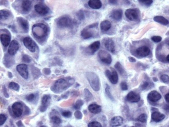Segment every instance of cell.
<instances>
[{"label": "cell", "mask_w": 169, "mask_h": 127, "mask_svg": "<svg viewBox=\"0 0 169 127\" xmlns=\"http://www.w3.org/2000/svg\"><path fill=\"white\" fill-rule=\"evenodd\" d=\"M32 33L38 42H43L48 38L50 33L48 26L43 23L35 24L32 28Z\"/></svg>", "instance_id": "cell-1"}, {"label": "cell", "mask_w": 169, "mask_h": 127, "mask_svg": "<svg viewBox=\"0 0 169 127\" xmlns=\"http://www.w3.org/2000/svg\"><path fill=\"white\" fill-rule=\"evenodd\" d=\"M74 83V79L71 77L61 78L56 81L51 87V90L56 94H60L69 89Z\"/></svg>", "instance_id": "cell-2"}, {"label": "cell", "mask_w": 169, "mask_h": 127, "mask_svg": "<svg viewBox=\"0 0 169 127\" xmlns=\"http://www.w3.org/2000/svg\"><path fill=\"white\" fill-rule=\"evenodd\" d=\"M57 26L60 29H73L78 25V22L68 15H63L58 18L56 22Z\"/></svg>", "instance_id": "cell-3"}, {"label": "cell", "mask_w": 169, "mask_h": 127, "mask_svg": "<svg viewBox=\"0 0 169 127\" xmlns=\"http://www.w3.org/2000/svg\"><path fill=\"white\" fill-rule=\"evenodd\" d=\"M86 77L93 90L95 91H99L100 85L98 75L94 72H87L86 73Z\"/></svg>", "instance_id": "cell-4"}, {"label": "cell", "mask_w": 169, "mask_h": 127, "mask_svg": "<svg viewBox=\"0 0 169 127\" xmlns=\"http://www.w3.org/2000/svg\"><path fill=\"white\" fill-rule=\"evenodd\" d=\"M98 25V23H95L85 27L81 31L80 35L81 37L85 39H89L93 37L94 36L93 29L97 28Z\"/></svg>", "instance_id": "cell-5"}, {"label": "cell", "mask_w": 169, "mask_h": 127, "mask_svg": "<svg viewBox=\"0 0 169 127\" xmlns=\"http://www.w3.org/2000/svg\"><path fill=\"white\" fill-rule=\"evenodd\" d=\"M125 15L129 21H137L140 19V10L137 8L129 9L125 11Z\"/></svg>", "instance_id": "cell-6"}, {"label": "cell", "mask_w": 169, "mask_h": 127, "mask_svg": "<svg viewBox=\"0 0 169 127\" xmlns=\"http://www.w3.org/2000/svg\"><path fill=\"white\" fill-rule=\"evenodd\" d=\"M150 53L151 50L150 48L145 45L139 46L135 51V54L138 58H143L147 57L150 54Z\"/></svg>", "instance_id": "cell-7"}, {"label": "cell", "mask_w": 169, "mask_h": 127, "mask_svg": "<svg viewBox=\"0 0 169 127\" xmlns=\"http://www.w3.org/2000/svg\"><path fill=\"white\" fill-rule=\"evenodd\" d=\"M23 43L25 47L30 52L34 53L38 48L37 45L35 41L29 37H26L23 39Z\"/></svg>", "instance_id": "cell-8"}, {"label": "cell", "mask_w": 169, "mask_h": 127, "mask_svg": "<svg viewBox=\"0 0 169 127\" xmlns=\"http://www.w3.org/2000/svg\"><path fill=\"white\" fill-rule=\"evenodd\" d=\"M98 57L102 63L109 65L112 62V58L111 55L104 50H101L98 52Z\"/></svg>", "instance_id": "cell-9"}, {"label": "cell", "mask_w": 169, "mask_h": 127, "mask_svg": "<svg viewBox=\"0 0 169 127\" xmlns=\"http://www.w3.org/2000/svg\"><path fill=\"white\" fill-rule=\"evenodd\" d=\"M17 23L23 33H28L29 31V23L28 21L21 17H17Z\"/></svg>", "instance_id": "cell-10"}, {"label": "cell", "mask_w": 169, "mask_h": 127, "mask_svg": "<svg viewBox=\"0 0 169 127\" xmlns=\"http://www.w3.org/2000/svg\"><path fill=\"white\" fill-rule=\"evenodd\" d=\"M111 70H106L105 74L111 83L113 84H116L119 81L118 73L113 68H111Z\"/></svg>", "instance_id": "cell-11"}, {"label": "cell", "mask_w": 169, "mask_h": 127, "mask_svg": "<svg viewBox=\"0 0 169 127\" xmlns=\"http://www.w3.org/2000/svg\"><path fill=\"white\" fill-rule=\"evenodd\" d=\"M12 36L8 30L5 29L4 33L0 34V41L4 47H7L11 42Z\"/></svg>", "instance_id": "cell-12"}, {"label": "cell", "mask_w": 169, "mask_h": 127, "mask_svg": "<svg viewBox=\"0 0 169 127\" xmlns=\"http://www.w3.org/2000/svg\"><path fill=\"white\" fill-rule=\"evenodd\" d=\"M17 70L22 77L27 80L28 78L29 72L28 67L26 64H18L16 67Z\"/></svg>", "instance_id": "cell-13"}, {"label": "cell", "mask_w": 169, "mask_h": 127, "mask_svg": "<svg viewBox=\"0 0 169 127\" xmlns=\"http://www.w3.org/2000/svg\"><path fill=\"white\" fill-rule=\"evenodd\" d=\"M35 11L38 15L45 16L48 15L50 12V8L43 3H38L34 6Z\"/></svg>", "instance_id": "cell-14"}, {"label": "cell", "mask_w": 169, "mask_h": 127, "mask_svg": "<svg viewBox=\"0 0 169 127\" xmlns=\"http://www.w3.org/2000/svg\"><path fill=\"white\" fill-rule=\"evenodd\" d=\"M21 1L20 6L21 12L23 14H28L32 9V2L31 1L28 0H25Z\"/></svg>", "instance_id": "cell-15"}, {"label": "cell", "mask_w": 169, "mask_h": 127, "mask_svg": "<svg viewBox=\"0 0 169 127\" xmlns=\"http://www.w3.org/2000/svg\"><path fill=\"white\" fill-rule=\"evenodd\" d=\"M103 45L110 52L114 53L115 51V45L114 42L112 39L110 38L106 37L103 39Z\"/></svg>", "instance_id": "cell-16"}, {"label": "cell", "mask_w": 169, "mask_h": 127, "mask_svg": "<svg viewBox=\"0 0 169 127\" xmlns=\"http://www.w3.org/2000/svg\"><path fill=\"white\" fill-rule=\"evenodd\" d=\"M100 42L99 41H95L89 45L85 49V52L89 55H93L94 53L99 50L100 47Z\"/></svg>", "instance_id": "cell-17"}, {"label": "cell", "mask_w": 169, "mask_h": 127, "mask_svg": "<svg viewBox=\"0 0 169 127\" xmlns=\"http://www.w3.org/2000/svg\"><path fill=\"white\" fill-rule=\"evenodd\" d=\"M51 100L50 96L48 95H44L42 99V104L39 108V110L42 112H44L48 109Z\"/></svg>", "instance_id": "cell-18"}, {"label": "cell", "mask_w": 169, "mask_h": 127, "mask_svg": "<svg viewBox=\"0 0 169 127\" xmlns=\"http://www.w3.org/2000/svg\"><path fill=\"white\" fill-rule=\"evenodd\" d=\"M12 109L14 115L17 117H20L22 115L23 106L20 102H16L14 103L12 105Z\"/></svg>", "instance_id": "cell-19"}, {"label": "cell", "mask_w": 169, "mask_h": 127, "mask_svg": "<svg viewBox=\"0 0 169 127\" xmlns=\"http://www.w3.org/2000/svg\"><path fill=\"white\" fill-rule=\"evenodd\" d=\"M19 47L20 44L19 42L17 40L14 39L9 44V47L8 49V53L10 55L14 56L18 51Z\"/></svg>", "instance_id": "cell-20"}, {"label": "cell", "mask_w": 169, "mask_h": 127, "mask_svg": "<svg viewBox=\"0 0 169 127\" xmlns=\"http://www.w3.org/2000/svg\"><path fill=\"white\" fill-rule=\"evenodd\" d=\"M3 62L6 68H10L15 64V61L13 56L10 55L9 53H6L3 57Z\"/></svg>", "instance_id": "cell-21"}, {"label": "cell", "mask_w": 169, "mask_h": 127, "mask_svg": "<svg viewBox=\"0 0 169 127\" xmlns=\"http://www.w3.org/2000/svg\"><path fill=\"white\" fill-rule=\"evenodd\" d=\"M123 14V12L121 9H113L110 13L109 17L115 21H119L122 18Z\"/></svg>", "instance_id": "cell-22"}, {"label": "cell", "mask_w": 169, "mask_h": 127, "mask_svg": "<svg viewBox=\"0 0 169 127\" xmlns=\"http://www.w3.org/2000/svg\"><path fill=\"white\" fill-rule=\"evenodd\" d=\"M12 15L11 11L7 9L0 10V21L6 22L12 18Z\"/></svg>", "instance_id": "cell-23"}, {"label": "cell", "mask_w": 169, "mask_h": 127, "mask_svg": "<svg viewBox=\"0 0 169 127\" xmlns=\"http://www.w3.org/2000/svg\"><path fill=\"white\" fill-rule=\"evenodd\" d=\"M126 99L129 102L137 103L140 101L141 96L138 93L134 91H131L127 95Z\"/></svg>", "instance_id": "cell-24"}, {"label": "cell", "mask_w": 169, "mask_h": 127, "mask_svg": "<svg viewBox=\"0 0 169 127\" xmlns=\"http://www.w3.org/2000/svg\"><path fill=\"white\" fill-rule=\"evenodd\" d=\"M148 99L152 102H156L161 99L162 96L156 91H152L148 95Z\"/></svg>", "instance_id": "cell-25"}, {"label": "cell", "mask_w": 169, "mask_h": 127, "mask_svg": "<svg viewBox=\"0 0 169 127\" xmlns=\"http://www.w3.org/2000/svg\"><path fill=\"white\" fill-rule=\"evenodd\" d=\"M145 80H144L142 82L141 85V86H140L142 90H148V89L152 88L153 86H154V84L150 82L149 78L148 76L145 75Z\"/></svg>", "instance_id": "cell-26"}, {"label": "cell", "mask_w": 169, "mask_h": 127, "mask_svg": "<svg viewBox=\"0 0 169 127\" xmlns=\"http://www.w3.org/2000/svg\"><path fill=\"white\" fill-rule=\"evenodd\" d=\"M123 119L121 116H115L113 117L110 121V126L111 127L119 126L122 125Z\"/></svg>", "instance_id": "cell-27"}, {"label": "cell", "mask_w": 169, "mask_h": 127, "mask_svg": "<svg viewBox=\"0 0 169 127\" xmlns=\"http://www.w3.org/2000/svg\"><path fill=\"white\" fill-rule=\"evenodd\" d=\"M88 5L92 9H99L102 7V4L99 0H90L88 2Z\"/></svg>", "instance_id": "cell-28"}, {"label": "cell", "mask_w": 169, "mask_h": 127, "mask_svg": "<svg viewBox=\"0 0 169 127\" xmlns=\"http://www.w3.org/2000/svg\"><path fill=\"white\" fill-rule=\"evenodd\" d=\"M165 118V115L158 112H155L151 114V119L155 122H160Z\"/></svg>", "instance_id": "cell-29"}, {"label": "cell", "mask_w": 169, "mask_h": 127, "mask_svg": "<svg viewBox=\"0 0 169 127\" xmlns=\"http://www.w3.org/2000/svg\"><path fill=\"white\" fill-rule=\"evenodd\" d=\"M88 108L89 112L93 114H98L101 111V107L97 104H93L90 105Z\"/></svg>", "instance_id": "cell-30"}, {"label": "cell", "mask_w": 169, "mask_h": 127, "mask_svg": "<svg viewBox=\"0 0 169 127\" xmlns=\"http://www.w3.org/2000/svg\"><path fill=\"white\" fill-rule=\"evenodd\" d=\"M100 27L101 31L105 32L108 31L111 29L112 25L110 21L107 20H105L101 23Z\"/></svg>", "instance_id": "cell-31"}, {"label": "cell", "mask_w": 169, "mask_h": 127, "mask_svg": "<svg viewBox=\"0 0 169 127\" xmlns=\"http://www.w3.org/2000/svg\"><path fill=\"white\" fill-rule=\"evenodd\" d=\"M115 69L118 71V72L120 74L121 76L123 77H125L127 76V72L125 71L124 68L123 67L120 62H119V61L116 62L115 65Z\"/></svg>", "instance_id": "cell-32"}, {"label": "cell", "mask_w": 169, "mask_h": 127, "mask_svg": "<svg viewBox=\"0 0 169 127\" xmlns=\"http://www.w3.org/2000/svg\"><path fill=\"white\" fill-rule=\"evenodd\" d=\"M154 21L163 25H167L169 24L168 20L162 16H156L154 17Z\"/></svg>", "instance_id": "cell-33"}, {"label": "cell", "mask_w": 169, "mask_h": 127, "mask_svg": "<svg viewBox=\"0 0 169 127\" xmlns=\"http://www.w3.org/2000/svg\"><path fill=\"white\" fill-rule=\"evenodd\" d=\"M32 74L34 78H38L41 76V73L40 70L38 68H36L34 66H32L31 68Z\"/></svg>", "instance_id": "cell-34"}, {"label": "cell", "mask_w": 169, "mask_h": 127, "mask_svg": "<svg viewBox=\"0 0 169 127\" xmlns=\"http://www.w3.org/2000/svg\"><path fill=\"white\" fill-rule=\"evenodd\" d=\"M84 96L85 99L86 101H88L92 100L93 99V95L91 94L89 90L87 89H84Z\"/></svg>", "instance_id": "cell-35"}, {"label": "cell", "mask_w": 169, "mask_h": 127, "mask_svg": "<svg viewBox=\"0 0 169 127\" xmlns=\"http://www.w3.org/2000/svg\"><path fill=\"white\" fill-rule=\"evenodd\" d=\"M76 16L80 21H84L85 18V11L82 9H80L76 13Z\"/></svg>", "instance_id": "cell-36"}, {"label": "cell", "mask_w": 169, "mask_h": 127, "mask_svg": "<svg viewBox=\"0 0 169 127\" xmlns=\"http://www.w3.org/2000/svg\"><path fill=\"white\" fill-rule=\"evenodd\" d=\"M9 88L11 90L15 91H19L20 89V85L15 82H11L9 85Z\"/></svg>", "instance_id": "cell-37"}, {"label": "cell", "mask_w": 169, "mask_h": 127, "mask_svg": "<svg viewBox=\"0 0 169 127\" xmlns=\"http://www.w3.org/2000/svg\"><path fill=\"white\" fill-rule=\"evenodd\" d=\"M31 61H32L31 58L28 55L25 54L23 55L22 56V61L24 63V64L30 63L31 62Z\"/></svg>", "instance_id": "cell-38"}, {"label": "cell", "mask_w": 169, "mask_h": 127, "mask_svg": "<svg viewBox=\"0 0 169 127\" xmlns=\"http://www.w3.org/2000/svg\"><path fill=\"white\" fill-rule=\"evenodd\" d=\"M50 120L52 122L55 124H60L62 122L61 119L57 116H52L50 117Z\"/></svg>", "instance_id": "cell-39"}, {"label": "cell", "mask_w": 169, "mask_h": 127, "mask_svg": "<svg viewBox=\"0 0 169 127\" xmlns=\"http://www.w3.org/2000/svg\"><path fill=\"white\" fill-rule=\"evenodd\" d=\"M147 119H148V116L145 114H141L138 116L137 118V120L141 122H142V123H145L147 121Z\"/></svg>", "instance_id": "cell-40"}, {"label": "cell", "mask_w": 169, "mask_h": 127, "mask_svg": "<svg viewBox=\"0 0 169 127\" xmlns=\"http://www.w3.org/2000/svg\"><path fill=\"white\" fill-rule=\"evenodd\" d=\"M84 104V103L83 100H79L75 103V104L74 106V108L76 110H78L81 108V107Z\"/></svg>", "instance_id": "cell-41"}, {"label": "cell", "mask_w": 169, "mask_h": 127, "mask_svg": "<svg viewBox=\"0 0 169 127\" xmlns=\"http://www.w3.org/2000/svg\"><path fill=\"white\" fill-rule=\"evenodd\" d=\"M138 2H139L141 5L146 6V7H149V6H151V4L153 3V1H152V0H150V1L139 0V1H138Z\"/></svg>", "instance_id": "cell-42"}, {"label": "cell", "mask_w": 169, "mask_h": 127, "mask_svg": "<svg viewBox=\"0 0 169 127\" xmlns=\"http://www.w3.org/2000/svg\"><path fill=\"white\" fill-rule=\"evenodd\" d=\"M105 93L107 95V97L111 100H114L113 97L112 96V94H111V92L110 91V87L108 84H106V86L105 88Z\"/></svg>", "instance_id": "cell-43"}, {"label": "cell", "mask_w": 169, "mask_h": 127, "mask_svg": "<svg viewBox=\"0 0 169 127\" xmlns=\"http://www.w3.org/2000/svg\"><path fill=\"white\" fill-rule=\"evenodd\" d=\"M160 80L165 84H168L169 82V76L166 74H163L160 76Z\"/></svg>", "instance_id": "cell-44"}, {"label": "cell", "mask_w": 169, "mask_h": 127, "mask_svg": "<svg viewBox=\"0 0 169 127\" xmlns=\"http://www.w3.org/2000/svg\"><path fill=\"white\" fill-rule=\"evenodd\" d=\"M88 127H102L101 124L98 122H92L88 124Z\"/></svg>", "instance_id": "cell-45"}, {"label": "cell", "mask_w": 169, "mask_h": 127, "mask_svg": "<svg viewBox=\"0 0 169 127\" xmlns=\"http://www.w3.org/2000/svg\"><path fill=\"white\" fill-rule=\"evenodd\" d=\"M151 39L155 43H158L162 41V37L160 36H154L151 37Z\"/></svg>", "instance_id": "cell-46"}, {"label": "cell", "mask_w": 169, "mask_h": 127, "mask_svg": "<svg viewBox=\"0 0 169 127\" xmlns=\"http://www.w3.org/2000/svg\"><path fill=\"white\" fill-rule=\"evenodd\" d=\"M7 117L3 114H0V126H2L6 122Z\"/></svg>", "instance_id": "cell-47"}, {"label": "cell", "mask_w": 169, "mask_h": 127, "mask_svg": "<svg viewBox=\"0 0 169 127\" xmlns=\"http://www.w3.org/2000/svg\"><path fill=\"white\" fill-rule=\"evenodd\" d=\"M35 97V95L34 94L31 93V94L27 95L25 98L27 100V101H29V102H31L34 99Z\"/></svg>", "instance_id": "cell-48"}, {"label": "cell", "mask_w": 169, "mask_h": 127, "mask_svg": "<svg viewBox=\"0 0 169 127\" xmlns=\"http://www.w3.org/2000/svg\"><path fill=\"white\" fill-rule=\"evenodd\" d=\"M74 115L75 118H77L78 120H80L82 119V117H83V114H82V113L79 110H77L75 112Z\"/></svg>", "instance_id": "cell-49"}, {"label": "cell", "mask_w": 169, "mask_h": 127, "mask_svg": "<svg viewBox=\"0 0 169 127\" xmlns=\"http://www.w3.org/2000/svg\"><path fill=\"white\" fill-rule=\"evenodd\" d=\"M62 115L66 118H70L72 116V112L70 111H65L62 113Z\"/></svg>", "instance_id": "cell-50"}, {"label": "cell", "mask_w": 169, "mask_h": 127, "mask_svg": "<svg viewBox=\"0 0 169 127\" xmlns=\"http://www.w3.org/2000/svg\"><path fill=\"white\" fill-rule=\"evenodd\" d=\"M121 89L123 91H126L128 89L127 84L125 82H122L120 84Z\"/></svg>", "instance_id": "cell-51"}, {"label": "cell", "mask_w": 169, "mask_h": 127, "mask_svg": "<svg viewBox=\"0 0 169 127\" xmlns=\"http://www.w3.org/2000/svg\"><path fill=\"white\" fill-rule=\"evenodd\" d=\"M42 72L44 74H45V75H47V76L50 75L51 73V70L48 68H44L43 69Z\"/></svg>", "instance_id": "cell-52"}, {"label": "cell", "mask_w": 169, "mask_h": 127, "mask_svg": "<svg viewBox=\"0 0 169 127\" xmlns=\"http://www.w3.org/2000/svg\"><path fill=\"white\" fill-rule=\"evenodd\" d=\"M3 95H4V96H5L6 98H9V95L7 89H6L5 86H3Z\"/></svg>", "instance_id": "cell-53"}, {"label": "cell", "mask_w": 169, "mask_h": 127, "mask_svg": "<svg viewBox=\"0 0 169 127\" xmlns=\"http://www.w3.org/2000/svg\"><path fill=\"white\" fill-rule=\"evenodd\" d=\"M108 3L111 5H119V2L118 1H115V0H112V1H108Z\"/></svg>", "instance_id": "cell-54"}, {"label": "cell", "mask_w": 169, "mask_h": 127, "mask_svg": "<svg viewBox=\"0 0 169 127\" xmlns=\"http://www.w3.org/2000/svg\"><path fill=\"white\" fill-rule=\"evenodd\" d=\"M129 60L130 62H132V63H135V62H136V60L134 57H132V56H129L128 57Z\"/></svg>", "instance_id": "cell-55"}, {"label": "cell", "mask_w": 169, "mask_h": 127, "mask_svg": "<svg viewBox=\"0 0 169 127\" xmlns=\"http://www.w3.org/2000/svg\"><path fill=\"white\" fill-rule=\"evenodd\" d=\"M16 124L18 127H25L24 125H23V123L21 120L17 122L16 123Z\"/></svg>", "instance_id": "cell-56"}, {"label": "cell", "mask_w": 169, "mask_h": 127, "mask_svg": "<svg viewBox=\"0 0 169 127\" xmlns=\"http://www.w3.org/2000/svg\"><path fill=\"white\" fill-rule=\"evenodd\" d=\"M69 93H70V92H66V93L65 94H64V95H62V98L64 99L67 98H68V96H69Z\"/></svg>", "instance_id": "cell-57"}, {"label": "cell", "mask_w": 169, "mask_h": 127, "mask_svg": "<svg viewBox=\"0 0 169 127\" xmlns=\"http://www.w3.org/2000/svg\"><path fill=\"white\" fill-rule=\"evenodd\" d=\"M25 114L27 115L28 114L30 113V109L27 106H25Z\"/></svg>", "instance_id": "cell-58"}, {"label": "cell", "mask_w": 169, "mask_h": 127, "mask_svg": "<svg viewBox=\"0 0 169 127\" xmlns=\"http://www.w3.org/2000/svg\"><path fill=\"white\" fill-rule=\"evenodd\" d=\"M164 98H165V100L167 101V103H169V93H167L164 96Z\"/></svg>", "instance_id": "cell-59"}, {"label": "cell", "mask_w": 169, "mask_h": 127, "mask_svg": "<svg viewBox=\"0 0 169 127\" xmlns=\"http://www.w3.org/2000/svg\"><path fill=\"white\" fill-rule=\"evenodd\" d=\"M8 75L9 77L10 78H12L13 77V75H12V73L10 72H8Z\"/></svg>", "instance_id": "cell-60"}, {"label": "cell", "mask_w": 169, "mask_h": 127, "mask_svg": "<svg viewBox=\"0 0 169 127\" xmlns=\"http://www.w3.org/2000/svg\"><path fill=\"white\" fill-rule=\"evenodd\" d=\"M153 80L154 82H157L158 81V79L157 78L154 77L153 78Z\"/></svg>", "instance_id": "cell-61"}, {"label": "cell", "mask_w": 169, "mask_h": 127, "mask_svg": "<svg viewBox=\"0 0 169 127\" xmlns=\"http://www.w3.org/2000/svg\"><path fill=\"white\" fill-rule=\"evenodd\" d=\"M40 127H46L45 126H41Z\"/></svg>", "instance_id": "cell-62"}, {"label": "cell", "mask_w": 169, "mask_h": 127, "mask_svg": "<svg viewBox=\"0 0 169 127\" xmlns=\"http://www.w3.org/2000/svg\"><path fill=\"white\" fill-rule=\"evenodd\" d=\"M5 127H9L8 126H5Z\"/></svg>", "instance_id": "cell-63"}, {"label": "cell", "mask_w": 169, "mask_h": 127, "mask_svg": "<svg viewBox=\"0 0 169 127\" xmlns=\"http://www.w3.org/2000/svg\"><path fill=\"white\" fill-rule=\"evenodd\" d=\"M135 127V126H132V127Z\"/></svg>", "instance_id": "cell-64"}]
</instances>
